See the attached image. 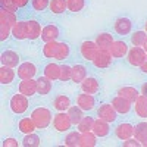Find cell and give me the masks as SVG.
<instances>
[{
	"mask_svg": "<svg viewBox=\"0 0 147 147\" xmlns=\"http://www.w3.org/2000/svg\"><path fill=\"white\" fill-rule=\"evenodd\" d=\"M32 106L34 105H32L31 97L19 93L18 90H15L9 96L7 109H9V112L12 113V116H18L19 118V116H24V115H28Z\"/></svg>",
	"mask_w": 147,
	"mask_h": 147,
	"instance_id": "obj_1",
	"label": "cell"
},
{
	"mask_svg": "<svg viewBox=\"0 0 147 147\" xmlns=\"http://www.w3.org/2000/svg\"><path fill=\"white\" fill-rule=\"evenodd\" d=\"M30 116L32 118L34 124L37 125L38 131H46L52 127L53 116H55V110L50 106H44V105H35L30 110Z\"/></svg>",
	"mask_w": 147,
	"mask_h": 147,
	"instance_id": "obj_2",
	"label": "cell"
},
{
	"mask_svg": "<svg viewBox=\"0 0 147 147\" xmlns=\"http://www.w3.org/2000/svg\"><path fill=\"white\" fill-rule=\"evenodd\" d=\"M137 28V24L129 15L122 13L118 15L112 24H110V31H112L118 38H128L131 35V32Z\"/></svg>",
	"mask_w": 147,
	"mask_h": 147,
	"instance_id": "obj_3",
	"label": "cell"
},
{
	"mask_svg": "<svg viewBox=\"0 0 147 147\" xmlns=\"http://www.w3.org/2000/svg\"><path fill=\"white\" fill-rule=\"evenodd\" d=\"M74 103L77 106H80L85 113H94V110L99 106V96L94 94H88L84 91H78L74 96Z\"/></svg>",
	"mask_w": 147,
	"mask_h": 147,
	"instance_id": "obj_4",
	"label": "cell"
},
{
	"mask_svg": "<svg viewBox=\"0 0 147 147\" xmlns=\"http://www.w3.org/2000/svg\"><path fill=\"white\" fill-rule=\"evenodd\" d=\"M63 35H65V30L60 27L59 24H56V22H44L40 41H41V44L47 43V41H60V40H65Z\"/></svg>",
	"mask_w": 147,
	"mask_h": 147,
	"instance_id": "obj_5",
	"label": "cell"
},
{
	"mask_svg": "<svg viewBox=\"0 0 147 147\" xmlns=\"http://www.w3.org/2000/svg\"><path fill=\"white\" fill-rule=\"evenodd\" d=\"M94 116L96 118H100V119L109 122V124H112V125H115L116 122L121 119V116L118 115V112L115 110V107L112 106V103H110V102H102V103H99L97 109L94 110Z\"/></svg>",
	"mask_w": 147,
	"mask_h": 147,
	"instance_id": "obj_6",
	"label": "cell"
},
{
	"mask_svg": "<svg viewBox=\"0 0 147 147\" xmlns=\"http://www.w3.org/2000/svg\"><path fill=\"white\" fill-rule=\"evenodd\" d=\"M116 60L112 57V55H110L109 50H103V49H99V52H97L96 57L91 60V63H88L91 68H94L96 71H107L110 69L113 65H115Z\"/></svg>",
	"mask_w": 147,
	"mask_h": 147,
	"instance_id": "obj_7",
	"label": "cell"
},
{
	"mask_svg": "<svg viewBox=\"0 0 147 147\" xmlns=\"http://www.w3.org/2000/svg\"><path fill=\"white\" fill-rule=\"evenodd\" d=\"M78 56L82 62L85 63H91V60L96 57L97 52H99V47L94 43L93 38H85L78 44Z\"/></svg>",
	"mask_w": 147,
	"mask_h": 147,
	"instance_id": "obj_8",
	"label": "cell"
},
{
	"mask_svg": "<svg viewBox=\"0 0 147 147\" xmlns=\"http://www.w3.org/2000/svg\"><path fill=\"white\" fill-rule=\"evenodd\" d=\"M41 65H37L32 60H22L19 63V66L16 68V74H18V80H31V78H37L40 75V68Z\"/></svg>",
	"mask_w": 147,
	"mask_h": 147,
	"instance_id": "obj_9",
	"label": "cell"
},
{
	"mask_svg": "<svg viewBox=\"0 0 147 147\" xmlns=\"http://www.w3.org/2000/svg\"><path fill=\"white\" fill-rule=\"evenodd\" d=\"M78 87H80V91L94 94V96H100L103 91V81L97 75H94V74H90L82 82L78 84Z\"/></svg>",
	"mask_w": 147,
	"mask_h": 147,
	"instance_id": "obj_10",
	"label": "cell"
},
{
	"mask_svg": "<svg viewBox=\"0 0 147 147\" xmlns=\"http://www.w3.org/2000/svg\"><path fill=\"white\" fill-rule=\"evenodd\" d=\"M113 137L118 141H124L127 138L134 137V122L124 119H119L116 124L113 125Z\"/></svg>",
	"mask_w": 147,
	"mask_h": 147,
	"instance_id": "obj_11",
	"label": "cell"
},
{
	"mask_svg": "<svg viewBox=\"0 0 147 147\" xmlns=\"http://www.w3.org/2000/svg\"><path fill=\"white\" fill-rule=\"evenodd\" d=\"M146 56H147V53H146V50L143 47H134V46H131L128 53H127V56H125V59H124V62L129 68H132V69H138L143 65Z\"/></svg>",
	"mask_w": 147,
	"mask_h": 147,
	"instance_id": "obj_12",
	"label": "cell"
},
{
	"mask_svg": "<svg viewBox=\"0 0 147 147\" xmlns=\"http://www.w3.org/2000/svg\"><path fill=\"white\" fill-rule=\"evenodd\" d=\"M21 62H22V57L18 50L9 49V47H2V52H0V65L16 69Z\"/></svg>",
	"mask_w": 147,
	"mask_h": 147,
	"instance_id": "obj_13",
	"label": "cell"
},
{
	"mask_svg": "<svg viewBox=\"0 0 147 147\" xmlns=\"http://www.w3.org/2000/svg\"><path fill=\"white\" fill-rule=\"evenodd\" d=\"M110 103H112V106L115 107V110L118 112V115L121 116V118H129L131 115H132V102H129V100H127L125 97H122V96H118V94H115V96H112L110 97V100H109Z\"/></svg>",
	"mask_w": 147,
	"mask_h": 147,
	"instance_id": "obj_14",
	"label": "cell"
},
{
	"mask_svg": "<svg viewBox=\"0 0 147 147\" xmlns=\"http://www.w3.org/2000/svg\"><path fill=\"white\" fill-rule=\"evenodd\" d=\"M52 128L57 134H65V132L71 131L72 128H75V127L72 125V121H71L68 112H55L53 122H52Z\"/></svg>",
	"mask_w": 147,
	"mask_h": 147,
	"instance_id": "obj_15",
	"label": "cell"
},
{
	"mask_svg": "<svg viewBox=\"0 0 147 147\" xmlns=\"http://www.w3.org/2000/svg\"><path fill=\"white\" fill-rule=\"evenodd\" d=\"M74 56H75V50H74V46L68 41V40H60L59 41V47H57V52L53 60L59 63H63V62H71L74 63Z\"/></svg>",
	"mask_w": 147,
	"mask_h": 147,
	"instance_id": "obj_16",
	"label": "cell"
},
{
	"mask_svg": "<svg viewBox=\"0 0 147 147\" xmlns=\"http://www.w3.org/2000/svg\"><path fill=\"white\" fill-rule=\"evenodd\" d=\"M74 105V97L66 93H57L50 100V107L55 112H68V109Z\"/></svg>",
	"mask_w": 147,
	"mask_h": 147,
	"instance_id": "obj_17",
	"label": "cell"
},
{
	"mask_svg": "<svg viewBox=\"0 0 147 147\" xmlns=\"http://www.w3.org/2000/svg\"><path fill=\"white\" fill-rule=\"evenodd\" d=\"M129 47H131V44L127 38H116L112 43V46H110L109 52L115 60H124L129 50Z\"/></svg>",
	"mask_w": 147,
	"mask_h": 147,
	"instance_id": "obj_18",
	"label": "cell"
},
{
	"mask_svg": "<svg viewBox=\"0 0 147 147\" xmlns=\"http://www.w3.org/2000/svg\"><path fill=\"white\" fill-rule=\"evenodd\" d=\"M40 72H41V75L47 77L49 80H52V81H59L60 78V63L56 62V60H44V62L41 63L40 66Z\"/></svg>",
	"mask_w": 147,
	"mask_h": 147,
	"instance_id": "obj_19",
	"label": "cell"
},
{
	"mask_svg": "<svg viewBox=\"0 0 147 147\" xmlns=\"http://www.w3.org/2000/svg\"><path fill=\"white\" fill-rule=\"evenodd\" d=\"M15 131L19 132L21 136H25V134H31V132H35L38 131V128H37V125L34 124L32 118L28 115H24V116H19L16 124H15Z\"/></svg>",
	"mask_w": 147,
	"mask_h": 147,
	"instance_id": "obj_20",
	"label": "cell"
},
{
	"mask_svg": "<svg viewBox=\"0 0 147 147\" xmlns=\"http://www.w3.org/2000/svg\"><path fill=\"white\" fill-rule=\"evenodd\" d=\"M90 75V68H88V63H81V62H74L72 63V78H71V82L74 84H80L82 82L85 78Z\"/></svg>",
	"mask_w": 147,
	"mask_h": 147,
	"instance_id": "obj_21",
	"label": "cell"
},
{
	"mask_svg": "<svg viewBox=\"0 0 147 147\" xmlns=\"http://www.w3.org/2000/svg\"><path fill=\"white\" fill-rule=\"evenodd\" d=\"M12 38L16 43L28 41V22H27V19H19L12 27Z\"/></svg>",
	"mask_w": 147,
	"mask_h": 147,
	"instance_id": "obj_22",
	"label": "cell"
},
{
	"mask_svg": "<svg viewBox=\"0 0 147 147\" xmlns=\"http://www.w3.org/2000/svg\"><path fill=\"white\" fill-rule=\"evenodd\" d=\"M93 132L99 138H109L110 136H113V125L100 118H96L93 125Z\"/></svg>",
	"mask_w": 147,
	"mask_h": 147,
	"instance_id": "obj_23",
	"label": "cell"
},
{
	"mask_svg": "<svg viewBox=\"0 0 147 147\" xmlns=\"http://www.w3.org/2000/svg\"><path fill=\"white\" fill-rule=\"evenodd\" d=\"M16 80H18V74H16L15 68L0 65V85H2V88L13 85L16 82Z\"/></svg>",
	"mask_w": 147,
	"mask_h": 147,
	"instance_id": "obj_24",
	"label": "cell"
},
{
	"mask_svg": "<svg viewBox=\"0 0 147 147\" xmlns=\"http://www.w3.org/2000/svg\"><path fill=\"white\" fill-rule=\"evenodd\" d=\"M118 38V37L112 32V31H102V32H97L93 40L94 43L97 44V47L99 49H103V50H109L110 46H112V43Z\"/></svg>",
	"mask_w": 147,
	"mask_h": 147,
	"instance_id": "obj_25",
	"label": "cell"
},
{
	"mask_svg": "<svg viewBox=\"0 0 147 147\" xmlns=\"http://www.w3.org/2000/svg\"><path fill=\"white\" fill-rule=\"evenodd\" d=\"M16 90L22 94H25L31 99H34L37 94V78H31V80H18L16 84Z\"/></svg>",
	"mask_w": 147,
	"mask_h": 147,
	"instance_id": "obj_26",
	"label": "cell"
},
{
	"mask_svg": "<svg viewBox=\"0 0 147 147\" xmlns=\"http://www.w3.org/2000/svg\"><path fill=\"white\" fill-rule=\"evenodd\" d=\"M27 22H28V41H38L44 24L38 18H30L27 19Z\"/></svg>",
	"mask_w": 147,
	"mask_h": 147,
	"instance_id": "obj_27",
	"label": "cell"
},
{
	"mask_svg": "<svg viewBox=\"0 0 147 147\" xmlns=\"http://www.w3.org/2000/svg\"><path fill=\"white\" fill-rule=\"evenodd\" d=\"M53 88H55V81L49 80L41 74L37 77V94H38V97H46L49 94H52Z\"/></svg>",
	"mask_w": 147,
	"mask_h": 147,
	"instance_id": "obj_28",
	"label": "cell"
},
{
	"mask_svg": "<svg viewBox=\"0 0 147 147\" xmlns=\"http://www.w3.org/2000/svg\"><path fill=\"white\" fill-rule=\"evenodd\" d=\"M134 137H136L143 147H147V119H138L134 124Z\"/></svg>",
	"mask_w": 147,
	"mask_h": 147,
	"instance_id": "obj_29",
	"label": "cell"
},
{
	"mask_svg": "<svg viewBox=\"0 0 147 147\" xmlns=\"http://www.w3.org/2000/svg\"><path fill=\"white\" fill-rule=\"evenodd\" d=\"M132 115L137 119H147V97L140 94L132 105Z\"/></svg>",
	"mask_w": 147,
	"mask_h": 147,
	"instance_id": "obj_30",
	"label": "cell"
},
{
	"mask_svg": "<svg viewBox=\"0 0 147 147\" xmlns=\"http://www.w3.org/2000/svg\"><path fill=\"white\" fill-rule=\"evenodd\" d=\"M115 94L125 97L127 100H129V102L134 103V102H136L138 97H140V88L136 87V85H122V87H119V88L116 90Z\"/></svg>",
	"mask_w": 147,
	"mask_h": 147,
	"instance_id": "obj_31",
	"label": "cell"
},
{
	"mask_svg": "<svg viewBox=\"0 0 147 147\" xmlns=\"http://www.w3.org/2000/svg\"><path fill=\"white\" fill-rule=\"evenodd\" d=\"M49 13L52 16H63L68 13V2L66 0H50Z\"/></svg>",
	"mask_w": 147,
	"mask_h": 147,
	"instance_id": "obj_32",
	"label": "cell"
},
{
	"mask_svg": "<svg viewBox=\"0 0 147 147\" xmlns=\"http://www.w3.org/2000/svg\"><path fill=\"white\" fill-rule=\"evenodd\" d=\"M66 2H68L69 15H80L87 10L90 6V0H66Z\"/></svg>",
	"mask_w": 147,
	"mask_h": 147,
	"instance_id": "obj_33",
	"label": "cell"
},
{
	"mask_svg": "<svg viewBox=\"0 0 147 147\" xmlns=\"http://www.w3.org/2000/svg\"><path fill=\"white\" fill-rule=\"evenodd\" d=\"M57 47H59V41H47L41 44L40 49V55L44 60H53L57 52Z\"/></svg>",
	"mask_w": 147,
	"mask_h": 147,
	"instance_id": "obj_34",
	"label": "cell"
},
{
	"mask_svg": "<svg viewBox=\"0 0 147 147\" xmlns=\"http://www.w3.org/2000/svg\"><path fill=\"white\" fill-rule=\"evenodd\" d=\"M80 140H81V132L77 128H72L71 131L63 134L62 144L66 147H80Z\"/></svg>",
	"mask_w": 147,
	"mask_h": 147,
	"instance_id": "obj_35",
	"label": "cell"
},
{
	"mask_svg": "<svg viewBox=\"0 0 147 147\" xmlns=\"http://www.w3.org/2000/svg\"><path fill=\"white\" fill-rule=\"evenodd\" d=\"M127 40H128L129 44L134 46V47H143V44H144L146 40H147V32H146L143 28H136V30L131 32V35L128 37Z\"/></svg>",
	"mask_w": 147,
	"mask_h": 147,
	"instance_id": "obj_36",
	"label": "cell"
},
{
	"mask_svg": "<svg viewBox=\"0 0 147 147\" xmlns=\"http://www.w3.org/2000/svg\"><path fill=\"white\" fill-rule=\"evenodd\" d=\"M19 140H21L22 147H38V146H41V137L37 131L31 132V134H25V136H22Z\"/></svg>",
	"mask_w": 147,
	"mask_h": 147,
	"instance_id": "obj_37",
	"label": "cell"
},
{
	"mask_svg": "<svg viewBox=\"0 0 147 147\" xmlns=\"http://www.w3.org/2000/svg\"><path fill=\"white\" fill-rule=\"evenodd\" d=\"M96 146H99V137H97L93 131L81 132L80 147H96Z\"/></svg>",
	"mask_w": 147,
	"mask_h": 147,
	"instance_id": "obj_38",
	"label": "cell"
},
{
	"mask_svg": "<svg viewBox=\"0 0 147 147\" xmlns=\"http://www.w3.org/2000/svg\"><path fill=\"white\" fill-rule=\"evenodd\" d=\"M94 113H85V116L78 122V125L75 127L80 132H88V131H93V125H94Z\"/></svg>",
	"mask_w": 147,
	"mask_h": 147,
	"instance_id": "obj_39",
	"label": "cell"
},
{
	"mask_svg": "<svg viewBox=\"0 0 147 147\" xmlns=\"http://www.w3.org/2000/svg\"><path fill=\"white\" fill-rule=\"evenodd\" d=\"M12 38V25L6 21H0V41H2V47H6V43Z\"/></svg>",
	"mask_w": 147,
	"mask_h": 147,
	"instance_id": "obj_40",
	"label": "cell"
},
{
	"mask_svg": "<svg viewBox=\"0 0 147 147\" xmlns=\"http://www.w3.org/2000/svg\"><path fill=\"white\" fill-rule=\"evenodd\" d=\"M68 115H69V118H71V121H72V125L77 127L78 122L85 116V112H84L80 106H77L75 103H74V105L68 109Z\"/></svg>",
	"mask_w": 147,
	"mask_h": 147,
	"instance_id": "obj_41",
	"label": "cell"
},
{
	"mask_svg": "<svg viewBox=\"0 0 147 147\" xmlns=\"http://www.w3.org/2000/svg\"><path fill=\"white\" fill-rule=\"evenodd\" d=\"M49 5L50 0H31V10L35 15H43L49 12Z\"/></svg>",
	"mask_w": 147,
	"mask_h": 147,
	"instance_id": "obj_42",
	"label": "cell"
},
{
	"mask_svg": "<svg viewBox=\"0 0 147 147\" xmlns=\"http://www.w3.org/2000/svg\"><path fill=\"white\" fill-rule=\"evenodd\" d=\"M71 78H72V63L71 62L60 63V78H59V82H69Z\"/></svg>",
	"mask_w": 147,
	"mask_h": 147,
	"instance_id": "obj_43",
	"label": "cell"
},
{
	"mask_svg": "<svg viewBox=\"0 0 147 147\" xmlns=\"http://www.w3.org/2000/svg\"><path fill=\"white\" fill-rule=\"evenodd\" d=\"M0 21H6L9 25L13 27L19 21V16H18V13H15V12H10V10H6V9L0 7Z\"/></svg>",
	"mask_w": 147,
	"mask_h": 147,
	"instance_id": "obj_44",
	"label": "cell"
},
{
	"mask_svg": "<svg viewBox=\"0 0 147 147\" xmlns=\"http://www.w3.org/2000/svg\"><path fill=\"white\" fill-rule=\"evenodd\" d=\"M2 146L3 147H19L22 144H21V140L16 137H6L2 140Z\"/></svg>",
	"mask_w": 147,
	"mask_h": 147,
	"instance_id": "obj_45",
	"label": "cell"
},
{
	"mask_svg": "<svg viewBox=\"0 0 147 147\" xmlns=\"http://www.w3.org/2000/svg\"><path fill=\"white\" fill-rule=\"evenodd\" d=\"M119 146H122V147H143L141 143L136 137H131V138H127L124 141H119Z\"/></svg>",
	"mask_w": 147,
	"mask_h": 147,
	"instance_id": "obj_46",
	"label": "cell"
},
{
	"mask_svg": "<svg viewBox=\"0 0 147 147\" xmlns=\"http://www.w3.org/2000/svg\"><path fill=\"white\" fill-rule=\"evenodd\" d=\"M140 94L141 96H144V97H147V80L146 81H143L141 84H140Z\"/></svg>",
	"mask_w": 147,
	"mask_h": 147,
	"instance_id": "obj_47",
	"label": "cell"
},
{
	"mask_svg": "<svg viewBox=\"0 0 147 147\" xmlns=\"http://www.w3.org/2000/svg\"><path fill=\"white\" fill-rule=\"evenodd\" d=\"M138 71L143 74V75H147V56H146V59H144V62H143V65L138 68Z\"/></svg>",
	"mask_w": 147,
	"mask_h": 147,
	"instance_id": "obj_48",
	"label": "cell"
},
{
	"mask_svg": "<svg viewBox=\"0 0 147 147\" xmlns=\"http://www.w3.org/2000/svg\"><path fill=\"white\" fill-rule=\"evenodd\" d=\"M141 28H143V30H144V31L147 32V18H146V19L143 21V24H141Z\"/></svg>",
	"mask_w": 147,
	"mask_h": 147,
	"instance_id": "obj_49",
	"label": "cell"
},
{
	"mask_svg": "<svg viewBox=\"0 0 147 147\" xmlns=\"http://www.w3.org/2000/svg\"><path fill=\"white\" fill-rule=\"evenodd\" d=\"M143 49H144V50H146V53H147V40H146V43L143 44Z\"/></svg>",
	"mask_w": 147,
	"mask_h": 147,
	"instance_id": "obj_50",
	"label": "cell"
}]
</instances>
